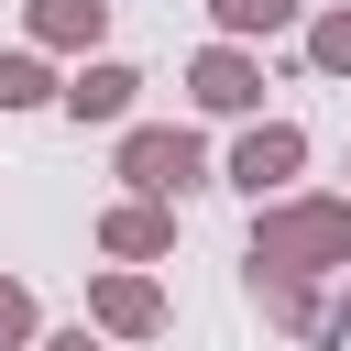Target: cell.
Masks as SVG:
<instances>
[{"mask_svg":"<svg viewBox=\"0 0 351 351\" xmlns=\"http://www.w3.org/2000/svg\"><path fill=\"white\" fill-rule=\"evenodd\" d=\"M252 263L351 274V197H263L252 208Z\"/></svg>","mask_w":351,"mask_h":351,"instance_id":"cell-1","label":"cell"},{"mask_svg":"<svg viewBox=\"0 0 351 351\" xmlns=\"http://www.w3.org/2000/svg\"><path fill=\"white\" fill-rule=\"evenodd\" d=\"M121 186L176 208L186 186H208V143H197L186 121H121Z\"/></svg>","mask_w":351,"mask_h":351,"instance_id":"cell-2","label":"cell"},{"mask_svg":"<svg viewBox=\"0 0 351 351\" xmlns=\"http://www.w3.org/2000/svg\"><path fill=\"white\" fill-rule=\"evenodd\" d=\"M241 296L285 329V340H307V351H340V329H329V296H318V274H296V263H252L241 252Z\"/></svg>","mask_w":351,"mask_h":351,"instance_id":"cell-3","label":"cell"},{"mask_svg":"<svg viewBox=\"0 0 351 351\" xmlns=\"http://www.w3.org/2000/svg\"><path fill=\"white\" fill-rule=\"evenodd\" d=\"M186 99H197L208 121H252V110H263V55H252V44H197V55H186Z\"/></svg>","mask_w":351,"mask_h":351,"instance_id":"cell-4","label":"cell"},{"mask_svg":"<svg viewBox=\"0 0 351 351\" xmlns=\"http://www.w3.org/2000/svg\"><path fill=\"white\" fill-rule=\"evenodd\" d=\"M296 165H307V132H296V121H241V143H230V165H219V176L263 208V197H285V176H296Z\"/></svg>","mask_w":351,"mask_h":351,"instance_id":"cell-5","label":"cell"},{"mask_svg":"<svg viewBox=\"0 0 351 351\" xmlns=\"http://www.w3.org/2000/svg\"><path fill=\"white\" fill-rule=\"evenodd\" d=\"M88 329H99V340H154V329H165V285H154L143 263L88 274Z\"/></svg>","mask_w":351,"mask_h":351,"instance_id":"cell-6","label":"cell"},{"mask_svg":"<svg viewBox=\"0 0 351 351\" xmlns=\"http://www.w3.org/2000/svg\"><path fill=\"white\" fill-rule=\"evenodd\" d=\"M132 99H143V77H132L121 55H88V66H66V88H55V110H66L77 132H88V121H99V132H121V121H132Z\"/></svg>","mask_w":351,"mask_h":351,"instance_id":"cell-7","label":"cell"},{"mask_svg":"<svg viewBox=\"0 0 351 351\" xmlns=\"http://www.w3.org/2000/svg\"><path fill=\"white\" fill-rule=\"evenodd\" d=\"M22 44L33 55H99L110 44V0H22Z\"/></svg>","mask_w":351,"mask_h":351,"instance_id":"cell-8","label":"cell"},{"mask_svg":"<svg viewBox=\"0 0 351 351\" xmlns=\"http://www.w3.org/2000/svg\"><path fill=\"white\" fill-rule=\"evenodd\" d=\"M99 252H110V263H165V252H176V208H165V197L99 208Z\"/></svg>","mask_w":351,"mask_h":351,"instance_id":"cell-9","label":"cell"},{"mask_svg":"<svg viewBox=\"0 0 351 351\" xmlns=\"http://www.w3.org/2000/svg\"><path fill=\"white\" fill-rule=\"evenodd\" d=\"M55 88H66V77H55L33 44H0V110H44Z\"/></svg>","mask_w":351,"mask_h":351,"instance_id":"cell-10","label":"cell"},{"mask_svg":"<svg viewBox=\"0 0 351 351\" xmlns=\"http://www.w3.org/2000/svg\"><path fill=\"white\" fill-rule=\"evenodd\" d=\"M208 22H219V44H252V33H285L296 0H208Z\"/></svg>","mask_w":351,"mask_h":351,"instance_id":"cell-11","label":"cell"},{"mask_svg":"<svg viewBox=\"0 0 351 351\" xmlns=\"http://www.w3.org/2000/svg\"><path fill=\"white\" fill-rule=\"evenodd\" d=\"M307 66L318 77H351V11H318L307 22Z\"/></svg>","mask_w":351,"mask_h":351,"instance_id":"cell-12","label":"cell"},{"mask_svg":"<svg viewBox=\"0 0 351 351\" xmlns=\"http://www.w3.org/2000/svg\"><path fill=\"white\" fill-rule=\"evenodd\" d=\"M44 340V318H33V285L22 274H0V351H33Z\"/></svg>","mask_w":351,"mask_h":351,"instance_id":"cell-13","label":"cell"},{"mask_svg":"<svg viewBox=\"0 0 351 351\" xmlns=\"http://www.w3.org/2000/svg\"><path fill=\"white\" fill-rule=\"evenodd\" d=\"M33 351H110V340H99V329H88V318H77V329H44V340H33Z\"/></svg>","mask_w":351,"mask_h":351,"instance_id":"cell-14","label":"cell"},{"mask_svg":"<svg viewBox=\"0 0 351 351\" xmlns=\"http://www.w3.org/2000/svg\"><path fill=\"white\" fill-rule=\"evenodd\" d=\"M329 329H340V340H351V285H340V296H329Z\"/></svg>","mask_w":351,"mask_h":351,"instance_id":"cell-15","label":"cell"}]
</instances>
